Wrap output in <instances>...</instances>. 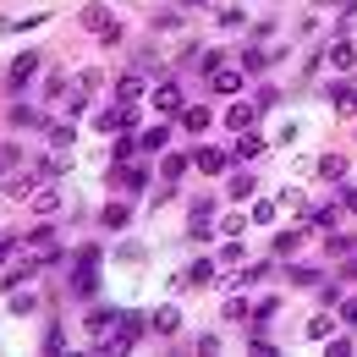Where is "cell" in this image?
<instances>
[{"instance_id": "obj_28", "label": "cell", "mask_w": 357, "mask_h": 357, "mask_svg": "<svg viewBox=\"0 0 357 357\" xmlns=\"http://www.w3.org/2000/svg\"><path fill=\"white\" fill-rule=\"evenodd\" d=\"M236 154H242V160H253V154H264V137H242V143H236Z\"/></svg>"}, {"instance_id": "obj_23", "label": "cell", "mask_w": 357, "mask_h": 357, "mask_svg": "<svg viewBox=\"0 0 357 357\" xmlns=\"http://www.w3.org/2000/svg\"><path fill=\"white\" fill-rule=\"evenodd\" d=\"M45 352H66V330H61V324L45 330Z\"/></svg>"}, {"instance_id": "obj_14", "label": "cell", "mask_w": 357, "mask_h": 357, "mask_svg": "<svg viewBox=\"0 0 357 357\" xmlns=\"http://www.w3.org/2000/svg\"><path fill=\"white\" fill-rule=\"evenodd\" d=\"M83 28L105 33V28H110V11H105V6H83Z\"/></svg>"}, {"instance_id": "obj_13", "label": "cell", "mask_w": 357, "mask_h": 357, "mask_svg": "<svg viewBox=\"0 0 357 357\" xmlns=\"http://www.w3.org/2000/svg\"><path fill=\"white\" fill-rule=\"evenodd\" d=\"M319 176H324V181H341V176H347V160H341V154H324V160H319Z\"/></svg>"}, {"instance_id": "obj_11", "label": "cell", "mask_w": 357, "mask_h": 357, "mask_svg": "<svg viewBox=\"0 0 357 357\" xmlns=\"http://www.w3.org/2000/svg\"><path fill=\"white\" fill-rule=\"evenodd\" d=\"M137 93H143V77H137V72H127V77L116 83V99H121V105H132Z\"/></svg>"}, {"instance_id": "obj_8", "label": "cell", "mask_w": 357, "mask_h": 357, "mask_svg": "<svg viewBox=\"0 0 357 357\" xmlns=\"http://www.w3.org/2000/svg\"><path fill=\"white\" fill-rule=\"evenodd\" d=\"M165 143H171V127H149V132L137 137V149H149V154H160Z\"/></svg>"}, {"instance_id": "obj_29", "label": "cell", "mask_w": 357, "mask_h": 357, "mask_svg": "<svg viewBox=\"0 0 357 357\" xmlns=\"http://www.w3.org/2000/svg\"><path fill=\"white\" fill-rule=\"evenodd\" d=\"M280 209H291V215H303V209H308V204H303V192H297V187H291V192H280Z\"/></svg>"}, {"instance_id": "obj_31", "label": "cell", "mask_w": 357, "mask_h": 357, "mask_svg": "<svg viewBox=\"0 0 357 357\" xmlns=\"http://www.w3.org/2000/svg\"><path fill=\"white\" fill-rule=\"evenodd\" d=\"M242 225H248L242 215H225V220H220V231H225V236H242Z\"/></svg>"}, {"instance_id": "obj_32", "label": "cell", "mask_w": 357, "mask_h": 357, "mask_svg": "<svg viewBox=\"0 0 357 357\" xmlns=\"http://www.w3.org/2000/svg\"><path fill=\"white\" fill-rule=\"evenodd\" d=\"M17 160H22V154H17V149H11V143H0V171H11V165H17Z\"/></svg>"}, {"instance_id": "obj_15", "label": "cell", "mask_w": 357, "mask_h": 357, "mask_svg": "<svg viewBox=\"0 0 357 357\" xmlns=\"http://www.w3.org/2000/svg\"><path fill=\"white\" fill-rule=\"evenodd\" d=\"M209 280H215V259H198L187 269V286H209Z\"/></svg>"}, {"instance_id": "obj_26", "label": "cell", "mask_w": 357, "mask_h": 357, "mask_svg": "<svg viewBox=\"0 0 357 357\" xmlns=\"http://www.w3.org/2000/svg\"><path fill=\"white\" fill-rule=\"evenodd\" d=\"M225 319H231V324H242V319H248V303H242V297H231V303H225Z\"/></svg>"}, {"instance_id": "obj_25", "label": "cell", "mask_w": 357, "mask_h": 357, "mask_svg": "<svg viewBox=\"0 0 357 357\" xmlns=\"http://www.w3.org/2000/svg\"><path fill=\"white\" fill-rule=\"evenodd\" d=\"M275 308H280L275 297H264V303H253V324H269V319H275Z\"/></svg>"}, {"instance_id": "obj_6", "label": "cell", "mask_w": 357, "mask_h": 357, "mask_svg": "<svg viewBox=\"0 0 357 357\" xmlns=\"http://www.w3.org/2000/svg\"><path fill=\"white\" fill-rule=\"evenodd\" d=\"M154 105H160L165 116H176V110H181V89H176V83H160V89H154Z\"/></svg>"}, {"instance_id": "obj_10", "label": "cell", "mask_w": 357, "mask_h": 357, "mask_svg": "<svg viewBox=\"0 0 357 357\" xmlns=\"http://www.w3.org/2000/svg\"><path fill=\"white\" fill-rule=\"evenodd\" d=\"M335 110H341V116L357 110V83H335Z\"/></svg>"}, {"instance_id": "obj_27", "label": "cell", "mask_w": 357, "mask_h": 357, "mask_svg": "<svg viewBox=\"0 0 357 357\" xmlns=\"http://www.w3.org/2000/svg\"><path fill=\"white\" fill-rule=\"evenodd\" d=\"M275 215H280V204H269V198L253 209V220H259V225H275Z\"/></svg>"}, {"instance_id": "obj_20", "label": "cell", "mask_w": 357, "mask_h": 357, "mask_svg": "<svg viewBox=\"0 0 357 357\" xmlns=\"http://www.w3.org/2000/svg\"><path fill=\"white\" fill-rule=\"evenodd\" d=\"M308 225H319V231H335V225H341V215L324 204V209H308Z\"/></svg>"}, {"instance_id": "obj_21", "label": "cell", "mask_w": 357, "mask_h": 357, "mask_svg": "<svg viewBox=\"0 0 357 357\" xmlns=\"http://www.w3.org/2000/svg\"><path fill=\"white\" fill-rule=\"evenodd\" d=\"M33 308H39V303H33V297H28L22 286H17V291H11V313H17V319H28Z\"/></svg>"}, {"instance_id": "obj_4", "label": "cell", "mask_w": 357, "mask_h": 357, "mask_svg": "<svg viewBox=\"0 0 357 357\" xmlns=\"http://www.w3.org/2000/svg\"><path fill=\"white\" fill-rule=\"evenodd\" d=\"M209 89L225 93V99H231V93H242V72H236V66H215V72H209Z\"/></svg>"}, {"instance_id": "obj_17", "label": "cell", "mask_w": 357, "mask_h": 357, "mask_svg": "<svg viewBox=\"0 0 357 357\" xmlns=\"http://www.w3.org/2000/svg\"><path fill=\"white\" fill-rule=\"evenodd\" d=\"M154 330H160V335H176V330H181V313L176 308H160V313H154Z\"/></svg>"}, {"instance_id": "obj_7", "label": "cell", "mask_w": 357, "mask_h": 357, "mask_svg": "<svg viewBox=\"0 0 357 357\" xmlns=\"http://www.w3.org/2000/svg\"><path fill=\"white\" fill-rule=\"evenodd\" d=\"M330 335H335V319H330V313H313L308 319V341H330Z\"/></svg>"}, {"instance_id": "obj_24", "label": "cell", "mask_w": 357, "mask_h": 357, "mask_svg": "<svg viewBox=\"0 0 357 357\" xmlns=\"http://www.w3.org/2000/svg\"><path fill=\"white\" fill-rule=\"evenodd\" d=\"M127 121V110H99V132H116Z\"/></svg>"}, {"instance_id": "obj_33", "label": "cell", "mask_w": 357, "mask_h": 357, "mask_svg": "<svg viewBox=\"0 0 357 357\" xmlns=\"http://www.w3.org/2000/svg\"><path fill=\"white\" fill-rule=\"evenodd\" d=\"M341 319H347V324L357 330V297H347V303H341Z\"/></svg>"}, {"instance_id": "obj_16", "label": "cell", "mask_w": 357, "mask_h": 357, "mask_svg": "<svg viewBox=\"0 0 357 357\" xmlns=\"http://www.w3.org/2000/svg\"><path fill=\"white\" fill-rule=\"evenodd\" d=\"M352 61H357V50L347 45V39H335V45H330V66H341V72H347Z\"/></svg>"}, {"instance_id": "obj_5", "label": "cell", "mask_w": 357, "mask_h": 357, "mask_svg": "<svg viewBox=\"0 0 357 357\" xmlns=\"http://www.w3.org/2000/svg\"><path fill=\"white\" fill-rule=\"evenodd\" d=\"M99 220L110 225V231H127V225H132V209H127V204L116 198V204H105V215H99Z\"/></svg>"}, {"instance_id": "obj_36", "label": "cell", "mask_w": 357, "mask_h": 357, "mask_svg": "<svg viewBox=\"0 0 357 357\" xmlns=\"http://www.w3.org/2000/svg\"><path fill=\"white\" fill-rule=\"evenodd\" d=\"M181 6H209V0H181Z\"/></svg>"}, {"instance_id": "obj_18", "label": "cell", "mask_w": 357, "mask_h": 357, "mask_svg": "<svg viewBox=\"0 0 357 357\" xmlns=\"http://www.w3.org/2000/svg\"><path fill=\"white\" fill-rule=\"evenodd\" d=\"M187 165H192L187 154H165V165H160V171H165V181H181V176H187Z\"/></svg>"}, {"instance_id": "obj_1", "label": "cell", "mask_w": 357, "mask_h": 357, "mask_svg": "<svg viewBox=\"0 0 357 357\" xmlns=\"http://www.w3.org/2000/svg\"><path fill=\"white\" fill-rule=\"evenodd\" d=\"M39 66H45V55H39V50H22V55L11 61V72H6V93H22L28 83H33Z\"/></svg>"}, {"instance_id": "obj_30", "label": "cell", "mask_w": 357, "mask_h": 357, "mask_svg": "<svg viewBox=\"0 0 357 357\" xmlns=\"http://www.w3.org/2000/svg\"><path fill=\"white\" fill-rule=\"evenodd\" d=\"M253 192V176H231V198H248Z\"/></svg>"}, {"instance_id": "obj_2", "label": "cell", "mask_w": 357, "mask_h": 357, "mask_svg": "<svg viewBox=\"0 0 357 357\" xmlns=\"http://www.w3.org/2000/svg\"><path fill=\"white\" fill-rule=\"evenodd\" d=\"M93 286H99V248H83V253H77V269H72V291L89 297Z\"/></svg>"}, {"instance_id": "obj_22", "label": "cell", "mask_w": 357, "mask_h": 357, "mask_svg": "<svg viewBox=\"0 0 357 357\" xmlns=\"http://www.w3.org/2000/svg\"><path fill=\"white\" fill-rule=\"evenodd\" d=\"M55 204H61V198H55V187H33V209H39V215H50Z\"/></svg>"}, {"instance_id": "obj_34", "label": "cell", "mask_w": 357, "mask_h": 357, "mask_svg": "<svg viewBox=\"0 0 357 357\" xmlns=\"http://www.w3.org/2000/svg\"><path fill=\"white\" fill-rule=\"evenodd\" d=\"M17 253V236H0V269H6V259Z\"/></svg>"}, {"instance_id": "obj_35", "label": "cell", "mask_w": 357, "mask_h": 357, "mask_svg": "<svg viewBox=\"0 0 357 357\" xmlns=\"http://www.w3.org/2000/svg\"><path fill=\"white\" fill-rule=\"evenodd\" d=\"M347 204H352V209H357V187H352V192H347Z\"/></svg>"}, {"instance_id": "obj_19", "label": "cell", "mask_w": 357, "mask_h": 357, "mask_svg": "<svg viewBox=\"0 0 357 357\" xmlns=\"http://www.w3.org/2000/svg\"><path fill=\"white\" fill-rule=\"evenodd\" d=\"M181 121H187V132H204V127H209V110H204V105H187Z\"/></svg>"}, {"instance_id": "obj_12", "label": "cell", "mask_w": 357, "mask_h": 357, "mask_svg": "<svg viewBox=\"0 0 357 357\" xmlns=\"http://www.w3.org/2000/svg\"><path fill=\"white\" fill-rule=\"evenodd\" d=\"M192 165H198V171H225V154H220V149H198Z\"/></svg>"}, {"instance_id": "obj_3", "label": "cell", "mask_w": 357, "mask_h": 357, "mask_svg": "<svg viewBox=\"0 0 357 357\" xmlns=\"http://www.w3.org/2000/svg\"><path fill=\"white\" fill-rule=\"evenodd\" d=\"M110 187H116V192H143V187H149V171H143V165H132V160H116Z\"/></svg>"}, {"instance_id": "obj_9", "label": "cell", "mask_w": 357, "mask_h": 357, "mask_svg": "<svg viewBox=\"0 0 357 357\" xmlns=\"http://www.w3.org/2000/svg\"><path fill=\"white\" fill-rule=\"evenodd\" d=\"M225 127L248 132V127H253V105H231V110H225Z\"/></svg>"}]
</instances>
